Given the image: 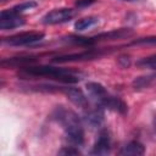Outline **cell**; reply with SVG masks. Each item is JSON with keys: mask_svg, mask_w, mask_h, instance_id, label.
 I'll return each instance as SVG.
<instances>
[{"mask_svg": "<svg viewBox=\"0 0 156 156\" xmlns=\"http://www.w3.org/2000/svg\"><path fill=\"white\" fill-rule=\"evenodd\" d=\"M52 116L62 126L66 133V138L72 145L82 146L84 144V130L80 119L76 112L60 106L55 110Z\"/></svg>", "mask_w": 156, "mask_h": 156, "instance_id": "obj_1", "label": "cell"}, {"mask_svg": "<svg viewBox=\"0 0 156 156\" xmlns=\"http://www.w3.org/2000/svg\"><path fill=\"white\" fill-rule=\"evenodd\" d=\"M23 77H48L50 79H55L62 83L74 84L78 83L82 78V73L71 68L54 67V66H28L22 67L20 73Z\"/></svg>", "mask_w": 156, "mask_h": 156, "instance_id": "obj_2", "label": "cell"}, {"mask_svg": "<svg viewBox=\"0 0 156 156\" xmlns=\"http://www.w3.org/2000/svg\"><path fill=\"white\" fill-rule=\"evenodd\" d=\"M45 34L43 32H23L9 38L2 39V44L11 45V46H23V45H32L43 40Z\"/></svg>", "mask_w": 156, "mask_h": 156, "instance_id": "obj_3", "label": "cell"}, {"mask_svg": "<svg viewBox=\"0 0 156 156\" xmlns=\"http://www.w3.org/2000/svg\"><path fill=\"white\" fill-rule=\"evenodd\" d=\"M74 15V11L72 9H55L49 11L41 17V23L44 24H58L69 21Z\"/></svg>", "mask_w": 156, "mask_h": 156, "instance_id": "obj_4", "label": "cell"}, {"mask_svg": "<svg viewBox=\"0 0 156 156\" xmlns=\"http://www.w3.org/2000/svg\"><path fill=\"white\" fill-rule=\"evenodd\" d=\"M104 54L102 50H94V49H89L78 54H68V55H62V56H57L55 57L52 61L54 62H71V61H85V60H94L100 57Z\"/></svg>", "mask_w": 156, "mask_h": 156, "instance_id": "obj_5", "label": "cell"}, {"mask_svg": "<svg viewBox=\"0 0 156 156\" xmlns=\"http://www.w3.org/2000/svg\"><path fill=\"white\" fill-rule=\"evenodd\" d=\"M61 91L65 93V95L68 98V100L72 104H74L76 106L80 107V108H84V110L88 108V99H87L85 94L79 88H76V87H63Z\"/></svg>", "mask_w": 156, "mask_h": 156, "instance_id": "obj_6", "label": "cell"}, {"mask_svg": "<svg viewBox=\"0 0 156 156\" xmlns=\"http://www.w3.org/2000/svg\"><path fill=\"white\" fill-rule=\"evenodd\" d=\"M111 150V136L108 130L102 129L99 133V136L93 146L91 155H107Z\"/></svg>", "mask_w": 156, "mask_h": 156, "instance_id": "obj_7", "label": "cell"}, {"mask_svg": "<svg viewBox=\"0 0 156 156\" xmlns=\"http://www.w3.org/2000/svg\"><path fill=\"white\" fill-rule=\"evenodd\" d=\"M87 90H88V95L95 101L96 106H100L102 104V101L110 95L107 93V90L105 89V87L100 83H96V82H89L87 83L85 85Z\"/></svg>", "mask_w": 156, "mask_h": 156, "instance_id": "obj_8", "label": "cell"}, {"mask_svg": "<svg viewBox=\"0 0 156 156\" xmlns=\"http://www.w3.org/2000/svg\"><path fill=\"white\" fill-rule=\"evenodd\" d=\"M133 35V30L128 29V28H122V29H113L110 32H105V33H100L96 34L94 37H90L93 43H98L101 40H113V39H122V38H128Z\"/></svg>", "mask_w": 156, "mask_h": 156, "instance_id": "obj_9", "label": "cell"}, {"mask_svg": "<svg viewBox=\"0 0 156 156\" xmlns=\"http://www.w3.org/2000/svg\"><path fill=\"white\" fill-rule=\"evenodd\" d=\"M26 23V20L21 15H2L0 13V29L9 30L21 27Z\"/></svg>", "mask_w": 156, "mask_h": 156, "instance_id": "obj_10", "label": "cell"}, {"mask_svg": "<svg viewBox=\"0 0 156 156\" xmlns=\"http://www.w3.org/2000/svg\"><path fill=\"white\" fill-rule=\"evenodd\" d=\"M100 107L102 108H108V110H112V111H116L118 113H122L124 115L127 112V104L124 101H122L117 96H112V95H108L102 104L100 105Z\"/></svg>", "mask_w": 156, "mask_h": 156, "instance_id": "obj_11", "label": "cell"}, {"mask_svg": "<svg viewBox=\"0 0 156 156\" xmlns=\"http://www.w3.org/2000/svg\"><path fill=\"white\" fill-rule=\"evenodd\" d=\"M84 121L91 127H99L104 121V111L102 107L96 106V108L88 110L84 115Z\"/></svg>", "mask_w": 156, "mask_h": 156, "instance_id": "obj_12", "label": "cell"}, {"mask_svg": "<svg viewBox=\"0 0 156 156\" xmlns=\"http://www.w3.org/2000/svg\"><path fill=\"white\" fill-rule=\"evenodd\" d=\"M145 152V147L141 143L136 141V140H133V141H129L128 144H126L121 150H119V155H143Z\"/></svg>", "mask_w": 156, "mask_h": 156, "instance_id": "obj_13", "label": "cell"}, {"mask_svg": "<svg viewBox=\"0 0 156 156\" xmlns=\"http://www.w3.org/2000/svg\"><path fill=\"white\" fill-rule=\"evenodd\" d=\"M35 58L34 57H11V58H5L1 61V66L2 67H26V65L34 62Z\"/></svg>", "mask_w": 156, "mask_h": 156, "instance_id": "obj_14", "label": "cell"}, {"mask_svg": "<svg viewBox=\"0 0 156 156\" xmlns=\"http://www.w3.org/2000/svg\"><path fill=\"white\" fill-rule=\"evenodd\" d=\"M35 6H37L35 1H27V2H22L20 5H16L9 10H4V11H1V13L2 15H21L27 10L34 9Z\"/></svg>", "mask_w": 156, "mask_h": 156, "instance_id": "obj_15", "label": "cell"}, {"mask_svg": "<svg viewBox=\"0 0 156 156\" xmlns=\"http://www.w3.org/2000/svg\"><path fill=\"white\" fill-rule=\"evenodd\" d=\"M98 23H99V18H98V17L89 16V17L78 20V21L74 23V29H76L77 32H83V30L90 29L91 27L96 26Z\"/></svg>", "mask_w": 156, "mask_h": 156, "instance_id": "obj_16", "label": "cell"}, {"mask_svg": "<svg viewBox=\"0 0 156 156\" xmlns=\"http://www.w3.org/2000/svg\"><path fill=\"white\" fill-rule=\"evenodd\" d=\"M136 65L141 68H150V69H155L156 71V55L149 56V57H144L141 60H139L136 62Z\"/></svg>", "mask_w": 156, "mask_h": 156, "instance_id": "obj_17", "label": "cell"}, {"mask_svg": "<svg viewBox=\"0 0 156 156\" xmlns=\"http://www.w3.org/2000/svg\"><path fill=\"white\" fill-rule=\"evenodd\" d=\"M130 45H156V37H146L133 40Z\"/></svg>", "mask_w": 156, "mask_h": 156, "instance_id": "obj_18", "label": "cell"}, {"mask_svg": "<svg viewBox=\"0 0 156 156\" xmlns=\"http://www.w3.org/2000/svg\"><path fill=\"white\" fill-rule=\"evenodd\" d=\"M60 155H78L79 150L73 145V146H65L58 151Z\"/></svg>", "mask_w": 156, "mask_h": 156, "instance_id": "obj_19", "label": "cell"}, {"mask_svg": "<svg viewBox=\"0 0 156 156\" xmlns=\"http://www.w3.org/2000/svg\"><path fill=\"white\" fill-rule=\"evenodd\" d=\"M134 87L136 88H144V87H147L149 85V77H139L134 80Z\"/></svg>", "mask_w": 156, "mask_h": 156, "instance_id": "obj_20", "label": "cell"}, {"mask_svg": "<svg viewBox=\"0 0 156 156\" xmlns=\"http://www.w3.org/2000/svg\"><path fill=\"white\" fill-rule=\"evenodd\" d=\"M95 0H76V6L79 7V9H83V7H88L90 6L91 4H94Z\"/></svg>", "mask_w": 156, "mask_h": 156, "instance_id": "obj_21", "label": "cell"}, {"mask_svg": "<svg viewBox=\"0 0 156 156\" xmlns=\"http://www.w3.org/2000/svg\"><path fill=\"white\" fill-rule=\"evenodd\" d=\"M122 58H126V56H122V57H119V58H118V61H122ZM129 63H130V60H129V57H127V60H124L123 67H127V66H129Z\"/></svg>", "mask_w": 156, "mask_h": 156, "instance_id": "obj_22", "label": "cell"}, {"mask_svg": "<svg viewBox=\"0 0 156 156\" xmlns=\"http://www.w3.org/2000/svg\"><path fill=\"white\" fill-rule=\"evenodd\" d=\"M122 1H128V2H135V1H140V0H122Z\"/></svg>", "mask_w": 156, "mask_h": 156, "instance_id": "obj_23", "label": "cell"}, {"mask_svg": "<svg viewBox=\"0 0 156 156\" xmlns=\"http://www.w3.org/2000/svg\"><path fill=\"white\" fill-rule=\"evenodd\" d=\"M155 128H156V119H155Z\"/></svg>", "mask_w": 156, "mask_h": 156, "instance_id": "obj_24", "label": "cell"}, {"mask_svg": "<svg viewBox=\"0 0 156 156\" xmlns=\"http://www.w3.org/2000/svg\"><path fill=\"white\" fill-rule=\"evenodd\" d=\"M1 1H6V0H1Z\"/></svg>", "mask_w": 156, "mask_h": 156, "instance_id": "obj_25", "label": "cell"}]
</instances>
